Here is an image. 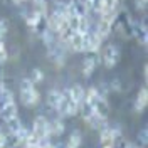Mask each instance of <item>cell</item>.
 Returning <instances> with one entry per match:
<instances>
[{"instance_id":"1","label":"cell","mask_w":148,"mask_h":148,"mask_svg":"<svg viewBox=\"0 0 148 148\" xmlns=\"http://www.w3.org/2000/svg\"><path fill=\"white\" fill-rule=\"evenodd\" d=\"M39 99H40V94L36 89L34 83L30 81V77H24L20 81V101H22V104L30 108V106H36Z\"/></svg>"},{"instance_id":"2","label":"cell","mask_w":148,"mask_h":148,"mask_svg":"<svg viewBox=\"0 0 148 148\" xmlns=\"http://www.w3.org/2000/svg\"><path fill=\"white\" fill-rule=\"evenodd\" d=\"M46 20H47V29H49L51 32H54L56 36H57L59 32H62L64 29L69 27L67 17H66L64 14L57 12V10H54L52 14H49V15L46 17Z\"/></svg>"},{"instance_id":"3","label":"cell","mask_w":148,"mask_h":148,"mask_svg":"<svg viewBox=\"0 0 148 148\" xmlns=\"http://www.w3.org/2000/svg\"><path fill=\"white\" fill-rule=\"evenodd\" d=\"M120 57H121L120 47L114 46V44H108L103 49L101 56H99V61H103V64L106 66L108 69H111V67H114L120 62Z\"/></svg>"},{"instance_id":"4","label":"cell","mask_w":148,"mask_h":148,"mask_svg":"<svg viewBox=\"0 0 148 148\" xmlns=\"http://www.w3.org/2000/svg\"><path fill=\"white\" fill-rule=\"evenodd\" d=\"M61 92H62V101H61V106H59L57 113H61V116H74V114H77L79 104L71 98L69 89H62Z\"/></svg>"},{"instance_id":"5","label":"cell","mask_w":148,"mask_h":148,"mask_svg":"<svg viewBox=\"0 0 148 148\" xmlns=\"http://www.w3.org/2000/svg\"><path fill=\"white\" fill-rule=\"evenodd\" d=\"M101 44H103V39L94 30H89L88 34L83 36V52H98L101 49Z\"/></svg>"},{"instance_id":"6","label":"cell","mask_w":148,"mask_h":148,"mask_svg":"<svg viewBox=\"0 0 148 148\" xmlns=\"http://www.w3.org/2000/svg\"><path fill=\"white\" fill-rule=\"evenodd\" d=\"M120 130L116 128H106L99 131V145L101 148H114L116 147V140L120 138Z\"/></svg>"},{"instance_id":"7","label":"cell","mask_w":148,"mask_h":148,"mask_svg":"<svg viewBox=\"0 0 148 148\" xmlns=\"http://www.w3.org/2000/svg\"><path fill=\"white\" fill-rule=\"evenodd\" d=\"M47 57L54 62L56 66H64L66 62V51L64 47H62V44L57 40L54 46L47 47Z\"/></svg>"},{"instance_id":"8","label":"cell","mask_w":148,"mask_h":148,"mask_svg":"<svg viewBox=\"0 0 148 148\" xmlns=\"http://www.w3.org/2000/svg\"><path fill=\"white\" fill-rule=\"evenodd\" d=\"M30 131L39 140L49 138V120H47L46 116H37L36 120H34V125H32Z\"/></svg>"},{"instance_id":"9","label":"cell","mask_w":148,"mask_h":148,"mask_svg":"<svg viewBox=\"0 0 148 148\" xmlns=\"http://www.w3.org/2000/svg\"><path fill=\"white\" fill-rule=\"evenodd\" d=\"M98 62H101L98 52H89L84 57V61H83V76L84 77H91L94 69H96V66H98Z\"/></svg>"},{"instance_id":"10","label":"cell","mask_w":148,"mask_h":148,"mask_svg":"<svg viewBox=\"0 0 148 148\" xmlns=\"http://www.w3.org/2000/svg\"><path fill=\"white\" fill-rule=\"evenodd\" d=\"M0 116H2L3 121H9V120H12V118L18 116V110H17V103H15V99L0 104Z\"/></svg>"},{"instance_id":"11","label":"cell","mask_w":148,"mask_h":148,"mask_svg":"<svg viewBox=\"0 0 148 148\" xmlns=\"http://www.w3.org/2000/svg\"><path fill=\"white\" fill-rule=\"evenodd\" d=\"M92 108H94V113L96 114H99L101 118H106L108 120V116H110V104H108L104 96H99L96 101L92 103Z\"/></svg>"},{"instance_id":"12","label":"cell","mask_w":148,"mask_h":148,"mask_svg":"<svg viewBox=\"0 0 148 148\" xmlns=\"http://www.w3.org/2000/svg\"><path fill=\"white\" fill-rule=\"evenodd\" d=\"M61 101H62V92L59 91V89H51V91L47 92L46 103H47V106H49L51 110L57 111L59 106H61Z\"/></svg>"},{"instance_id":"13","label":"cell","mask_w":148,"mask_h":148,"mask_svg":"<svg viewBox=\"0 0 148 148\" xmlns=\"http://www.w3.org/2000/svg\"><path fill=\"white\" fill-rule=\"evenodd\" d=\"M131 37H135L140 44L147 46V40H148L147 25H145V24H140V22H135V24H133V34H131Z\"/></svg>"},{"instance_id":"14","label":"cell","mask_w":148,"mask_h":148,"mask_svg":"<svg viewBox=\"0 0 148 148\" xmlns=\"http://www.w3.org/2000/svg\"><path fill=\"white\" fill-rule=\"evenodd\" d=\"M111 30H113V22H110V20H104V18L99 17V20H98V25H96V29H94V32L101 37V39H104V37H108L111 34Z\"/></svg>"},{"instance_id":"15","label":"cell","mask_w":148,"mask_h":148,"mask_svg":"<svg viewBox=\"0 0 148 148\" xmlns=\"http://www.w3.org/2000/svg\"><path fill=\"white\" fill-rule=\"evenodd\" d=\"M86 123L89 125V128L99 130V131L108 126V121H106V118H101V116H99V114H96V113H92L91 116L86 120Z\"/></svg>"},{"instance_id":"16","label":"cell","mask_w":148,"mask_h":148,"mask_svg":"<svg viewBox=\"0 0 148 148\" xmlns=\"http://www.w3.org/2000/svg\"><path fill=\"white\" fill-rule=\"evenodd\" d=\"M64 133V123L59 120H49V136H61Z\"/></svg>"},{"instance_id":"17","label":"cell","mask_w":148,"mask_h":148,"mask_svg":"<svg viewBox=\"0 0 148 148\" xmlns=\"http://www.w3.org/2000/svg\"><path fill=\"white\" fill-rule=\"evenodd\" d=\"M147 104H148V91L147 88H141L138 96H136V101H135V110L140 113V111H143L147 108Z\"/></svg>"},{"instance_id":"18","label":"cell","mask_w":148,"mask_h":148,"mask_svg":"<svg viewBox=\"0 0 148 148\" xmlns=\"http://www.w3.org/2000/svg\"><path fill=\"white\" fill-rule=\"evenodd\" d=\"M67 89H69V94H71V98H73V99L77 103V104H79V103L84 99V92H86V89H84L81 84H74V86L67 88Z\"/></svg>"},{"instance_id":"19","label":"cell","mask_w":148,"mask_h":148,"mask_svg":"<svg viewBox=\"0 0 148 148\" xmlns=\"http://www.w3.org/2000/svg\"><path fill=\"white\" fill-rule=\"evenodd\" d=\"M66 47H69L71 51H76V52H83V36L76 32V34L71 37V40L66 44Z\"/></svg>"},{"instance_id":"20","label":"cell","mask_w":148,"mask_h":148,"mask_svg":"<svg viewBox=\"0 0 148 148\" xmlns=\"http://www.w3.org/2000/svg\"><path fill=\"white\" fill-rule=\"evenodd\" d=\"M118 7H120V0H101L99 14L101 12H118Z\"/></svg>"},{"instance_id":"21","label":"cell","mask_w":148,"mask_h":148,"mask_svg":"<svg viewBox=\"0 0 148 148\" xmlns=\"http://www.w3.org/2000/svg\"><path fill=\"white\" fill-rule=\"evenodd\" d=\"M32 2V12L39 15H47V0H30Z\"/></svg>"},{"instance_id":"22","label":"cell","mask_w":148,"mask_h":148,"mask_svg":"<svg viewBox=\"0 0 148 148\" xmlns=\"http://www.w3.org/2000/svg\"><path fill=\"white\" fill-rule=\"evenodd\" d=\"M81 141H83L81 133H79V131H73L64 148H79V147H81Z\"/></svg>"},{"instance_id":"23","label":"cell","mask_w":148,"mask_h":148,"mask_svg":"<svg viewBox=\"0 0 148 148\" xmlns=\"http://www.w3.org/2000/svg\"><path fill=\"white\" fill-rule=\"evenodd\" d=\"M3 138H5V147L7 148H18L22 143H20V140H18V136L15 135V133H3Z\"/></svg>"},{"instance_id":"24","label":"cell","mask_w":148,"mask_h":148,"mask_svg":"<svg viewBox=\"0 0 148 148\" xmlns=\"http://www.w3.org/2000/svg\"><path fill=\"white\" fill-rule=\"evenodd\" d=\"M5 125H7V130H9L10 133H17L18 130L22 128V121H20L18 116H15V118H12V120H9V121H5Z\"/></svg>"},{"instance_id":"25","label":"cell","mask_w":148,"mask_h":148,"mask_svg":"<svg viewBox=\"0 0 148 148\" xmlns=\"http://www.w3.org/2000/svg\"><path fill=\"white\" fill-rule=\"evenodd\" d=\"M24 17H25V24H27L30 29H34L37 25V22H39V18L42 17V15H39V14H36V12H29V14H25Z\"/></svg>"},{"instance_id":"26","label":"cell","mask_w":148,"mask_h":148,"mask_svg":"<svg viewBox=\"0 0 148 148\" xmlns=\"http://www.w3.org/2000/svg\"><path fill=\"white\" fill-rule=\"evenodd\" d=\"M39 141H40V140L37 138L32 131H29V135L25 136V140H24L22 145H24V147H34V145H39Z\"/></svg>"},{"instance_id":"27","label":"cell","mask_w":148,"mask_h":148,"mask_svg":"<svg viewBox=\"0 0 148 148\" xmlns=\"http://www.w3.org/2000/svg\"><path fill=\"white\" fill-rule=\"evenodd\" d=\"M147 135H148V128H147V126H143V130L138 133V147L140 148H145V147H147V141H148Z\"/></svg>"},{"instance_id":"28","label":"cell","mask_w":148,"mask_h":148,"mask_svg":"<svg viewBox=\"0 0 148 148\" xmlns=\"http://www.w3.org/2000/svg\"><path fill=\"white\" fill-rule=\"evenodd\" d=\"M30 81L36 84V83H42L44 81V73L40 71V69H37V67H34L32 69V77H30Z\"/></svg>"},{"instance_id":"29","label":"cell","mask_w":148,"mask_h":148,"mask_svg":"<svg viewBox=\"0 0 148 148\" xmlns=\"http://www.w3.org/2000/svg\"><path fill=\"white\" fill-rule=\"evenodd\" d=\"M7 32H9V20L7 18H0V40H3Z\"/></svg>"},{"instance_id":"30","label":"cell","mask_w":148,"mask_h":148,"mask_svg":"<svg viewBox=\"0 0 148 148\" xmlns=\"http://www.w3.org/2000/svg\"><path fill=\"white\" fill-rule=\"evenodd\" d=\"M7 57H9V54H7V47H5V44H3V40H0V64H3V62L7 61Z\"/></svg>"},{"instance_id":"31","label":"cell","mask_w":148,"mask_h":148,"mask_svg":"<svg viewBox=\"0 0 148 148\" xmlns=\"http://www.w3.org/2000/svg\"><path fill=\"white\" fill-rule=\"evenodd\" d=\"M0 148H5V138H3V133L0 131Z\"/></svg>"},{"instance_id":"32","label":"cell","mask_w":148,"mask_h":148,"mask_svg":"<svg viewBox=\"0 0 148 148\" xmlns=\"http://www.w3.org/2000/svg\"><path fill=\"white\" fill-rule=\"evenodd\" d=\"M125 148H140V147L136 145V143H130L128 141V143H125Z\"/></svg>"},{"instance_id":"33","label":"cell","mask_w":148,"mask_h":148,"mask_svg":"<svg viewBox=\"0 0 148 148\" xmlns=\"http://www.w3.org/2000/svg\"><path fill=\"white\" fill-rule=\"evenodd\" d=\"M14 3H17V5H20V3H24V2H30V0H12Z\"/></svg>"}]
</instances>
